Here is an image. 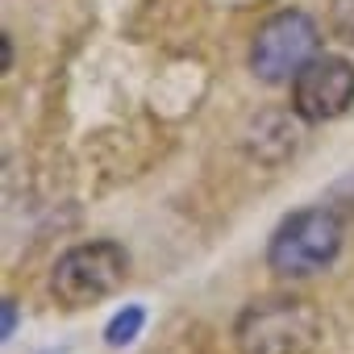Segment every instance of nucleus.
I'll return each mask as SVG.
<instances>
[{"mask_svg":"<svg viewBox=\"0 0 354 354\" xmlns=\"http://www.w3.org/2000/svg\"><path fill=\"white\" fill-rule=\"evenodd\" d=\"M125 271H129V254L117 242H84V246H71L55 263L50 292L67 308H88L113 296L125 283Z\"/></svg>","mask_w":354,"mask_h":354,"instance_id":"nucleus-4","label":"nucleus"},{"mask_svg":"<svg viewBox=\"0 0 354 354\" xmlns=\"http://www.w3.org/2000/svg\"><path fill=\"white\" fill-rule=\"evenodd\" d=\"M17 329V300H5V337H13Z\"/></svg>","mask_w":354,"mask_h":354,"instance_id":"nucleus-8","label":"nucleus"},{"mask_svg":"<svg viewBox=\"0 0 354 354\" xmlns=\"http://www.w3.org/2000/svg\"><path fill=\"white\" fill-rule=\"evenodd\" d=\"M350 104H354V63L342 55H317L292 80V109L313 125L342 117Z\"/></svg>","mask_w":354,"mask_h":354,"instance_id":"nucleus-5","label":"nucleus"},{"mask_svg":"<svg viewBox=\"0 0 354 354\" xmlns=\"http://www.w3.org/2000/svg\"><path fill=\"white\" fill-rule=\"evenodd\" d=\"M0 46H5V71L13 67V42H9V34H5V42H0Z\"/></svg>","mask_w":354,"mask_h":354,"instance_id":"nucleus-9","label":"nucleus"},{"mask_svg":"<svg viewBox=\"0 0 354 354\" xmlns=\"http://www.w3.org/2000/svg\"><path fill=\"white\" fill-rule=\"evenodd\" d=\"M342 238H346V230H342V217L333 209H325V205L300 209V213L283 217L279 230L271 234L267 267L283 279H308L337 259Z\"/></svg>","mask_w":354,"mask_h":354,"instance_id":"nucleus-1","label":"nucleus"},{"mask_svg":"<svg viewBox=\"0 0 354 354\" xmlns=\"http://www.w3.org/2000/svg\"><path fill=\"white\" fill-rule=\"evenodd\" d=\"M321 333L313 304L296 296L254 300L238 317V346L242 354H308Z\"/></svg>","mask_w":354,"mask_h":354,"instance_id":"nucleus-2","label":"nucleus"},{"mask_svg":"<svg viewBox=\"0 0 354 354\" xmlns=\"http://www.w3.org/2000/svg\"><path fill=\"white\" fill-rule=\"evenodd\" d=\"M146 325V308L142 304H129V308H121L113 321H109V329H104V337H109V346H129L133 337H138V329Z\"/></svg>","mask_w":354,"mask_h":354,"instance_id":"nucleus-6","label":"nucleus"},{"mask_svg":"<svg viewBox=\"0 0 354 354\" xmlns=\"http://www.w3.org/2000/svg\"><path fill=\"white\" fill-rule=\"evenodd\" d=\"M321 46V30L304 9H283L267 17L250 42V71L263 84H292Z\"/></svg>","mask_w":354,"mask_h":354,"instance_id":"nucleus-3","label":"nucleus"},{"mask_svg":"<svg viewBox=\"0 0 354 354\" xmlns=\"http://www.w3.org/2000/svg\"><path fill=\"white\" fill-rule=\"evenodd\" d=\"M329 34L354 46V0H329Z\"/></svg>","mask_w":354,"mask_h":354,"instance_id":"nucleus-7","label":"nucleus"}]
</instances>
